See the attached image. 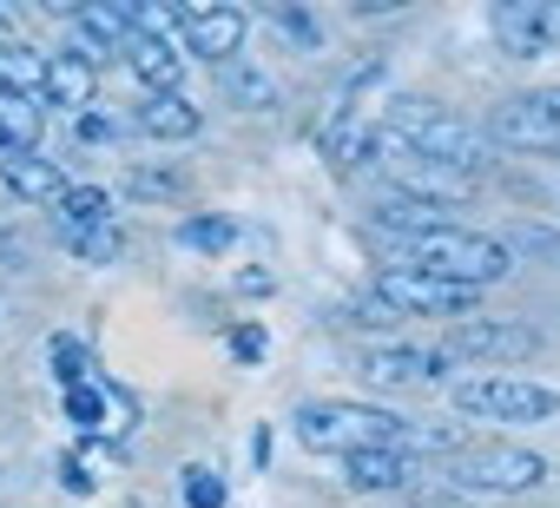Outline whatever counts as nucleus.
Listing matches in <instances>:
<instances>
[{"label": "nucleus", "instance_id": "1", "mask_svg": "<svg viewBox=\"0 0 560 508\" xmlns=\"http://www.w3.org/2000/svg\"><path fill=\"white\" fill-rule=\"evenodd\" d=\"M409 272L422 278H442V285H462V291H488L514 272V258L501 251V238L488 231H435V238H416L409 244Z\"/></svg>", "mask_w": 560, "mask_h": 508}, {"label": "nucleus", "instance_id": "2", "mask_svg": "<svg viewBox=\"0 0 560 508\" xmlns=\"http://www.w3.org/2000/svg\"><path fill=\"white\" fill-rule=\"evenodd\" d=\"M402 416L376 409V403H304L298 409V442L317 455H357V449H383L396 442Z\"/></svg>", "mask_w": 560, "mask_h": 508}, {"label": "nucleus", "instance_id": "3", "mask_svg": "<svg viewBox=\"0 0 560 508\" xmlns=\"http://www.w3.org/2000/svg\"><path fill=\"white\" fill-rule=\"evenodd\" d=\"M448 482H455V495H527L547 482V462L514 442H468V449H455Z\"/></svg>", "mask_w": 560, "mask_h": 508}, {"label": "nucleus", "instance_id": "4", "mask_svg": "<svg viewBox=\"0 0 560 508\" xmlns=\"http://www.w3.org/2000/svg\"><path fill=\"white\" fill-rule=\"evenodd\" d=\"M448 403H455V416H475V423H547V416H560V390H547L534 377H475V383H455Z\"/></svg>", "mask_w": 560, "mask_h": 508}, {"label": "nucleus", "instance_id": "5", "mask_svg": "<svg viewBox=\"0 0 560 508\" xmlns=\"http://www.w3.org/2000/svg\"><path fill=\"white\" fill-rule=\"evenodd\" d=\"M402 146L416 152V159H429V165H442V172H462V178H475L481 165H488V139L468 126V119H455V113H416V100H402Z\"/></svg>", "mask_w": 560, "mask_h": 508}, {"label": "nucleus", "instance_id": "6", "mask_svg": "<svg viewBox=\"0 0 560 508\" xmlns=\"http://www.w3.org/2000/svg\"><path fill=\"white\" fill-rule=\"evenodd\" d=\"M488 139L508 152H560V86L508 93L488 119Z\"/></svg>", "mask_w": 560, "mask_h": 508}, {"label": "nucleus", "instance_id": "7", "mask_svg": "<svg viewBox=\"0 0 560 508\" xmlns=\"http://www.w3.org/2000/svg\"><path fill=\"white\" fill-rule=\"evenodd\" d=\"M376 304H383L389 318H468V311H475V291L442 285V278H422V272H409V265H389V272L376 278Z\"/></svg>", "mask_w": 560, "mask_h": 508}, {"label": "nucleus", "instance_id": "8", "mask_svg": "<svg viewBox=\"0 0 560 508\" xmlns=\"http://www.w3.org/2000/svg\"><path fill=\"white\" fill-rule=\"evenodd\" d=\"M540 350V331L534 324H508V318H462L442 344V357H475V363H521Z\"/></svg>", "mask_w": 560, "mask_h": 508}, {"label": "nucleus", "instance_id": "9", "mask_svg": "<svg viewBox=\"0 0 560 508\" xmlns=\"http://www.w3.org/2000/svg\"><path fill=\"white\" fill-rule=\"evenodd\" d=\"M494 41L514 60H540L560 47V0H501L494 8Z\"/></svg>", "mask_w": 560, "mask_h": 508}, {"label": "nucleus", "instance_id": "10", "mask_svg": "<svg viewBox=\"0 0 560 508\" xmlns=\"http://www.w3.org/2000/svg\"><path fill=\"white\" fill-rule=\"evenodd\" d=\"M244 14L237 8H178V54H198L211 67H231L244 47Z\"/></svg>", "mask_w": 560, "mask_h": 508}, {"label": "nucleus", "instance_id": "11", "mask_svg": "<svg viewBox=\"0 0 560 508\" xmlns=\"http://www.w3.org/2000/svg\"><path fill=\"white\" fill-rule=\"evenodd\" d=\"M132 47V8H106V0H86V8L73 14V41H67V54H80L86 67H100V60H113V54H126Z\"/></svg>", "mask_w": 560, "mask_h": 508}, {"label": "nucleus", "instance_id": "12", "mask_svg": "<svg viewBox=\"0 0 560 508\" xmlns=\"http://www.w3.org/2000/svg\"><path fill=\"white\" fill-rule=\"evenodd\" d=\"M416 475H422V462H416L409 449H396V442L343 455V482H350L357 495H396V488H409Z\"/></svg>", "mask_w": 560, "mask_h": 508}, {"label": "nucleus", "instance_id": "13", "mask_svg": "<svg viewBox=\"0 0 560 508\" xmlns=\"http://www.w3.org/2000/svg\"><path fill=\"white\" fill-rule=\"evenodd\" d=\"M363 377L383 383V390H422V383H442L448 377V357L442 350H402V344H383L363 357Z\"/></svg>", "mask_w": 560, "mask_h": 508}, {"label": "nucleus", "instance_id": "14", "mask_svg": "<svg viewBox=\"0 0 560 508\" xmlns=\"http://www.w3.org/2000/svg\"><path fill=\"white\" fill-rule=\"evenodd\" d=\"M93 93H100V67H86L80 54H47V73H40V106H67L73 119L93 106Z\"/></svg>", "mask_w": 560, "mask_h": 508}, {"label": "nucleus", "instance_id": "15", "mask_svg": "<svg viewBox=\"0 0 560 508\" xmlns=\"http://www.w3.org/2000/svg\"><path fill=\"white\" fill-rule=\"evenodd\" d=\"M0 185H8L21 205H60L67 192V172L40 152H21V159H0Z\"/></svg>", "mask_w": 560, "mask_h": 508}, {"label": "nucleus", "instance_id": "16", "mask_svg": "<svg viewBox=\"0 0 560 508\" xmlns=\"http://www.w3.org/2000/svg\"><path fill=\"white\" fill-rule=\"evenodd\" d=\"M198 126H205V113H198L185 93H152V100L139 106V132H145V139H159V146L198 139Z\"/></svg>", "mask_w": 560, "mask_h": 508}, {"label": "nucleus", "instance_id": "17", "mask_svg": "<svg viewBox=\"0 0 560 508\" xmlns=\"http://www.w3.org/2000/svg\"><path fill=\"white\" fill-rule=\"evenodd\" d=\"M376 224H383V231H396L402 244H416V238H435V231H448V205L396 192V198H383V205H376Z\"/></svg>", "mask_w": 560, "mask_h": 508}, {"label": "nucleus", "instance_id": "18", "mask_svg": "<svg viewBox=\"0 0 560 508\" xmlns=\"http://www.w3.org/2000/svg\"><path fill=\"white\" fill-rule=\"evenodd\" d=\"M126 67H132V80L145 93H178V80H185V54L172 41H132L126 47Z\"/></svg>", "mask_w": 560, "mask_h": 508}, {"label": "nucleus", "instance_id": "19", "mask_svg": "<svg viewBox=\"0 0 560 508\" xmlns=\"http://www.w3.org/2000/svg\"><path fill=\"white\" fill-rule=\"evenodd\" d=\"M40 132H47V106H40V100H14V93H0V152L21 159V152H34V146H40Z\"/></svg>", "mask_w": 560, "mask_h": 508}, {"label": "nucleus", "instance_id": "20", "mask_svg": "<svg viewBox=\"0 0 560 508\" xmlns=\"http://www.w3.org/2000/svg\"><path fill=\"white\" fill-rule=\"evenodd\" d=\"M54 211H60V231H67V238H80V231L113 224V192H100V185H67Z\"/></svg>", "mask_w": 560, "mask_h": 508}, {"label": "nucleus", "instance_id": "21", "mask_svg": "<svg viewBox=\"0 0 560 508\" xmlns=\"http://www.w3.org/2000/svg\"><path fill=\"white\" fill-rule=\"evenodd\" d=\"M501 251H508V258H527V265H553L560 272V231L553 224H514L501 238Z\"/></svg>", "mask_w": 560, "mask_h": 508}, {"label": "nucleus", "instance_id": "22", "mask_svg": "<svg viewBox=\"0 0 560 508\" xmlns=\"http://www.w3.org/2000/svg\"><path fill=\"white\" fill-rule=\"evenodd\" d=\"M224 86H231V100H237V106H250V113H270V100H277V86H270L257 67H244V60H231V67H224Z\"/></svg>", "mask_w": 560, "mask_h": 508}, {"label": "nucleus", "instance_id": "23", "mask_svg": "<svg viewBox=\"0 0 560 508\" xmlns=\"http://www.w3.org/2000/svg\"><path fill=\"white\" fill-rule=\"evenodd\" d=\"M67 244L80 251L86 265H113V258H119V231H113V224H100V231H80V238H67Z\"/></svg>", "mask_w": 560, "mask_h": 508}, {"label": "nucleus", "instance_id": "24", "mask_svg": "<svg viewBox=\"0 0 560 508\" xmlns=\"http://www.w3.org/2000/svg\"><path fill=\"white\" fill-rule=\"evenodd\" d=\"M185 501H191V508H218V501H224V482H218L211 469H185Z\"/></svg>", "mask_w": 560, "mask_h": 508}, {"label": "nucleus", "instance_id": "25", "mask_svg": "<svg viewBox=\"0 0 560 508\" xmlns=\"http://www.w3.org/2000/svg\"><path fill=\"white\" fill-rule=\"evenodd\" d=\"M185 244H198V251H224V244H231V224H224V218H191V224H185Z\"/></svg>", "mask_w": 560, "mask_h": 508}, {"label": "nucleus", "instance_id": "26", "mask_svg": "<svg viewBox=\"0 0 560 508\" xmlns=\"http://www.w3.org/2000/svg\"><path fill=\"white\" fill-rule=\"evenodd\" d=\"M277 27H284V34H298L304 47H317V21H311V14H291V8H277Z\"/></svg>", "mask_w": 560, "mask_h": 508}, {"label": "nucleus", "instance_id": "27", "mask_svg": "<svg viewBox=\"0 0 560 508\" xmlns=\"http://www.w3.org/2000/svg\"><path fill=\"white\" fill-rule=\"evenodd\" d=\"M231 350H237L244 363H250V357H264V331H237V337H231Z\"/></svg>", "mask_w": 560, "mask_h": 508}, {"label": "nucleus", "instance_id": "28", "mask_svg": "<svg viewBox=\"0 0 560 508\" xmlns=\"http://www.w3.org/2000/svg\"><path fill=\"white\" fill-rule=\"evenodd\" d=\"M416 508H468V501H462V495H422Z\"/></svg>", "mask_w": 560, "mask_h": 508}]
</instances>
